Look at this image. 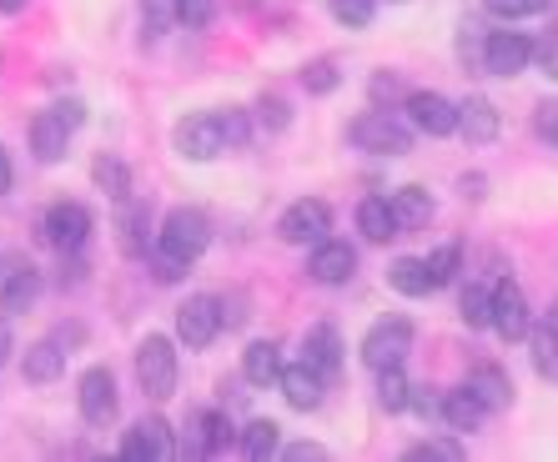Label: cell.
Returning a JSON list of instances; mask_svg holds the SVG:
<instances>
[{"label": "cell", "instance_id": "obj_1", "mask_svg": "<svg viewBox=\"0 0 558 462\" xmlns=\"http://www.w3.org/2000/svg\"><path fill=\"white\" fill-rule=\"evenodd\" d=\"M211 242V221L207 211H196V206H171L161 231H156V246H151V267L161 282H177L186 267H192Z\"/></svg>", "mask_w": 558, "mask_h": 462}, {"label": "cell", "instance_id": "obj_2", "mask_svg": "<svg viewBox=\"0 0 558 462\" xmlns=\"http://www.w3.org/2000/svg\"><path fill=\"white\" fill-rule=\"evenodd\" d=\"M348 142L357 146V151H367V156H408V151H413V131H408L392 111L373 106V111L352 115Z\"/></svg>", "mask_w": 558, "mask_h": 462}, {"label": "cell", "instance_id": "obj_3", "mask_svg": "<svg viewBox=\"0 0 558 462\" xmlns=\"http://www.w3.org/2000/svg\"><path fill=\"white\" fill-rule=\"evenodd\" d=\"M136 382H142V392L151 402H167L177 392V346H171V337L161 332L142 337V346H136Z\"/></svg>", "mask_w": 558, "mask_h": 462}, {"label": "cell", "instance_id": "obj_4", "mask_svg": "<svg viewBox=\"0 0 558 462\" xmlns=\"http://www.w3.org/2000/svg\"><path fill=\"white\" fill-rule=\"evenodd\" d=\"M413 352V321L408 317H383L367 327L363 337V362L373 367V373H383V367H398V362Z\"/></svg>", "mask_w": 558, "mask_h": 462}, {"label": "cell", "instance_id": "obj_5", "mask_svg": "<svg viewBox=\"0 0 558 462\" xmlns=\"http://www.w3.org/2000/svg\"><path fill=\"white\" fill-rule=\"evenodd\" d=\"M221 327H227V317H221V296H211V292H196L177 307V337H182L192 352H202V346L217 342Z\"/></svg>", "mask_w": 558, "mask_h": 462}, {"label": "cell", "instance_id": "obj_6", "mask_svg": "<svg viewBox=\"0 0 558 462\" xmlns=\"http://www.w3.org/2000/svg\"><path fill=\"white\" fill-rule=\"evenodd\" d=\"M327 231H332V206L317 202V196H302V202H292L277 217V236L292 246H307V242L317 246V242H327Z\"/></svg>", "mask_w": 558, "mask_h": 462}, {"label": "cell", "instance_id": "obj_7", "mask_svg": "<svg viewBox=\"0 0 558 462\" xmlns=\"http://www.w3.org/2000/svg\"><path fill=\"white\" fill-rule=\"evenodd\" d=\"M171 142H177V151H182L186 161H211V156L232 151V146H227V131H221V111L186 115L182 126L171 131Z\"/></svg>", "mask_w": 558, "mask_h": 462}, {"label": "cell", "instance_id": "obj_8", "mask_svg": "<svg viewBox=\"0 0 558 462\" xmlns=\"http://www.w3.org/2000/svg\"><path fill=\"white\" fill-rule=\"evenodd\" d=\"M40 236H46L56 252H81L86 236H92V211H86L81 202L46 206V217H40Z\"/></svg>", "mask_w": 558, "mask_h": 462}, {"label": "cell", "instance_id": "obj_9", "mask_svg": "<svg viewBox=\"0 0 558 462\" xmlns=\"http://www.w3.org/2000/svg\"><path fill=\"white\" fill-rule=\"evenodd\" d=\"M76 402H81V417H86L92 427L117 423L121 398H117V377H111V367H92V373H81Z\"/></svg>", "mask_w": 558, "mask_h": 462}, {"label": "cell", "instance_id": "obj_10", "mask_svg": "<svg viewBox=\"0 0 558 462\" xmlns=\"http://www.w3.org/2000/svg\"><path fill=\"white\" fill-rule=\"evenodd\" d=\"M232 442H242V433L232 427L227 412H192V423H186V458H217Z\"/></svg>", "mask_w": 558, "mask_h": 462}, {"label": "cell", "instance_id": "obj_11", "mask_svg": "<svg viewBox=\"0 0 558 462\" xmlns=\"http://www.w3.org/2000/svg\"><path fill=\"white\" fill-rule=\"evenodd\" d=\"M171 452H177V442H171L167 417H142V423L121 437V458L126 462H167Z\"/></svg>", "mask_w": 558, "mask_h": 462}, {"label": "cell", "instance_id": "obj_12", "mask_svg": "<svg viewBox=\"0 0 558 462\" xmlns=\"http://www.w3.org/2000/svg\"><path fill=\"white\" fill-rule=\"evenodd\" d=\"M529 327H533L529 296H523V287L513 282V277H504V282L494 287V332L504 337V342H523Z\"/></svg>", "mask_w": 558, "mask_h": 462}, {"label": "cell", "instance_id": "obj_13", "mask_svg": "<svg viewBox=\"0 0 558 462\" xmlns=\"http://www.w3.org/2000/svg\"><path fill=\"white\" fill-rule=\"evenodd\" d=\"M533 56H538V46L523 31H494L488 36V56H483V71L488 76H519V71H529Z\"/></svg>", "mask_w": 558, "mask_h": 462}, {"label": "cell", "instance_id": "obj_14", "mask_svg": "<svg viewBox=\"0 0 558 462\" xmlns=\"http://www.w3.org/2000/svg\"><path fill=\"white\" fill-rule=\"evenodd\" d=\"M111 227H117V246L126 257H146V252H151V236H146V231H151V206H146L142 196H121Z\"/></svg>", "mask_w": 558, "mask_h": 462}, {"label": "cell", "instance_id": "obj_15", "mask_svg": "<svg viewBox=\"0 0 558 462\" xmlns=\"http://www.w3.org/2000/svg\"><path fill=\"white\" fill-rule=\"evenodd\" d=\"M408 115H413L417 131L428 136H453L458 131V106L442 96V90H408Z\"/></svg>", "mask_w": 558, "mask_h": 462}, {"label": "cell", "instance_id": "obj_16", "mask_svg": "<svg viewBox=\"0 0 558 462\" xmlns=\"http://www.w3.org/2000/svg\"><path fill=\"white\" fill-rule=\"evenodd\" d=\"M357 271V252H352L348 242H317L307 257V277L323 287H342Z\"/></svg>", "mask_w": 558, "mask_h": 462}, {"label": "cell", "instance_id": "obj_17", "mask_svg": "<svg viewBox=\"0 0 558 462\" xmlns=\"http://www.w3.org/2000/svg\"><path fill=\"white\" fill-rule=\"evenodd\" d=\"M498 126H504V115H498V106L488 96H468L458 106V131L468 136V146H488L498 136Z\"/></svg>", "mask_w": 558, "mask_h": 462}, {"label": "cell", "instance_id": "obj_18", "mask_svg": "<svg viewBox=\"0 0 558 462\" xmlns=\"http://www.w3.org/2000/svg\"><path fill=\"white\" fill-rule=\"evenodd\" d=\"M302 362L307 367H317L323 377H332L342 367V337L332 321H317V327H307V337H302Z\"/></svg>", "mask_w": 558, "mask_h": 462}, {"label": "cell", "instance_id": "obj_19", "mask_svg": "<svg viewBox=\"0 0 558 462\" xmlns=\"http://www.w3.org/2000/svg\"><path fill=\"white\" fill-rule=\"evenodd\" d=\"M65 142H71V126L61 121V111H36V121H31V151H36V161H61L65 156Z\"/></svg>", "mask_w": 558, "mask_h": 462}, {"label": "cell", "instance_id": "obj_20", "mask_svg": "<svg viewBox=\"0 0 558 462\" xmlns=\"http://www.w3.org/2000/svg\"><path fill=\"white\" fill-rule=\"evenodd\" d=\"M327 377L317 373V367H307V362H298V367H282V398L292 402L298 412H312V408H323V392H327Z\"/></svg>", "mask_w": 558, "mask_h": 462}, {"label": "cell", "instance_id": "obj_21", "mask_svg": "<svg viewBox=\"0 0 558 462\" xmlns=\"http://www.w3.org/2000/svg\"><path fill=\"white\" fill-rule=\"evenodd\" d=\"M357 231H363L367 242H392V236H403V221H398V211H392L388 196H363L357 202Z\"/></svg>", "mask_w": 558, "mask_h": 462}, {"label": "cell", "instance_id": "obj_22", "mask_svg": "<svg viewBox=\"0 0 558 462\" xmlns=\"http://www.w3.org/2000/svg\"><path fill=\"white\" fill-rule=\"evenodd\" d=\"M442 423L453 427V433H478L483 423H488V402L473 392V387H458V392H448L442 398Z\"/></svg>", "mask_w": 558, "mask_h": 462}, {"label": "cell", "instance_id": "obj_23", "mask_svg": "<svg viewBox=\"0 0 558 462\" xmlns=\"http://www.w3.org/2000/svg\"><path fill=\"white\" fill-rule=\"evenodd\" d=\"M242 382H252V387L282 382V346H277L272 337H262V342H252L247 352H242Z\"/></svg>", "mask_w": 558, "mask_h": 462}, {"label": "cell", "instance_id": "obj_24", "mask_svg": "<svg viewBox=\"0 0 558 462\" xmlns=\"http://www.w3.org/2000/svg\"><path fill=\"white\" fill-rule=\"evenodd\" d=\"M36 296H40V271L31 267V262H21V267H11L5 277H0V312H26L36 307Z\"/></svg>", "mask_w": 558, "mask_h": 462}, {"label": "cell", "instance_id": "obj_25", "mask_svg": "<svg viewBox=\"0 0 558 462\" xmlns=\"http://www.w3.org/2000/svg\"><path fill=\"white\" fill-rule=\"evenodd\" d=\"M388 287L403 296H428L438 282H433V271H428V257H398L388 267Z\"/></svg>", "mask_w": 558, "mask_h": 462}, {"label": "cell", "instance_id": "obj_26", "mask_svg": "<svg viewBox=\"0 0 558 462\" xmlns=\"http://www.w3.org/2000/svg\"><path fill=\"white\" fill-rule=\"evenodd\" d=\"M468 387L488 402V412H498V408H508V402H513V382H508V373H504V367H494V362H478V367L468 373Z\"/></svg>", "mask_w": 558, "mask_h": 462}, {"label": "cell", "instance_id": "obj_27", "mask_svg": "<svg viewBox=\"0 0 558 462\" xmlns=\"http://www.w3.org/2000/svg\"><path fill=\"white\" fill-rule=\"evenodd\" d=\"M388 202H392V211H398V221H403V231H417L433 221V196L423 192V186H398Z\"/></svg>", "mask_w": 558, "mask_h": 462}, {"label": "cell", "instance_id": "obj_28", "mask_svg": "<svg viewBox=\"0 0 558 462\" xmlns=\"http://www.w3.org/2000/svg\"><path fill=\"white\" fill-rule=\"evenodd\" d=\"M377 408H383V412H408V408H413V382H408L403 362L377 373Z\"/></svg>", "mask_w": 558, "mask_h": 462}, {"label": "cell", "instance_id": "obj_29", "mask_svg": "<svg viewBox=\"0 0 558 462\" xmlns=\"http://www.w3.org/2000/svg\"><path fill=\"white\" fill-rule=\"evenodd\" d=\"M61 373H65V346L61 342L26 346V382H56Z\"/></svg>", "mask_w": 558, "mask_h": 462}, {"label": "cell", "instance_id": "obj_30", "mask_svg": "<svg viewBox=\"0 0 558 462\" xmlns=\"http://www.w3.org/2000/svg\"><path fill=\"white\" fill-rule=\"evenodd\" d=\"M277 433L282 427L272 423V417H252L247 427H242V458H252V462H267V458H277Z\"/></svg>", "mask_w": 558, "mask_h": 462}, {"label": "cell", "instance_id": "obj_31", "mask_svg": "<svg viewBox=\"0 0 558 462\" xmlns=\"http://www.w3.org/2000/svg\"><path fill=\"white\" fill-rule=\"evenodd\" d=\"M92 181L101 186L111 202H121V196H131V171L121 156H96L92 161Z\"/></svg>", "mask_w": 558, "mask_h": 462}, {"label": "cell", "instance_id": "obj_32", "mask_svg": "<svg viewBox=\"0 0 558 462\" xmlns=\"http://www.w3.org/2000/svg\"><path fill=\"white\" fill-rule=\"evenodd\" d=\"M458 317H463L468 332L494 327V292H483V287H463V296H458Z\"/></svg>", "mask_w": 558, "mask_h": 462}, {"label": "cell", "instance_id": "obj_33", "mask_svg": "<svg viewBox=\"0 0 558 462\" xmlns=\"http://www.w3.org/2000/svg\"><path fill=\"white\" fill-rule=\"evenodd\" d=\"M338 86H342L338 61H327V56H317V61L302 65V90H307V96H332Z\"/></svg>", "mask_w": 558, "mask_h": 462}, {"label": "cell", "instance_id": "obj_34", "mask_svg": "<svg viewBox=\"0 0 558 462\" xmlns=\"http://www.w3.org/2000/svg\"><path fill=\"white\" fill-rule=\"evenodd\" d=\"M533 367H538V377L558 382V332L548 327V321L533 332Z\"/></svg>", "mask_w": 558, "mask_h": 462}, {"label": "cell", "instance_id": "obj_35", "mask_svg": "<svg viewBox=\"0 0 558 462\" xmlns=\"http://www.w3.org/2000/svg\"><path fill=\"white\" fill-rule=\"evenodd\" d=\"M408 458L413 462H463V442H458V437H428V442H413Z\"/></svg>", "mask_w": 558, "mask_h": 462}, {"label": "cell", "instance_id": "obj_36", "mask_svg": "<svg viewBox=\"0 0 558 462\" xmlns=\"http://www.w3.org/2000/svg\"><path fill=\"white\" fill-rule=\"evenodd\" d=\"M488 36H494V31H483L478 21H463V26H458V56H463L468 65H483V56H488Z\"/></svg>", "mask_w": 558, "mask_h": 462}, {"label": "cell", "instance_id": "obj_37", "mask_svg": "<svg viewBox=\"0 0 558 462\" xmlns=\"http://www.w3.org/2000/svg\"><path fill=\"white\" fill-rule=\"evenodd\" d=\"M458 267H463V246H458V242H442L438 252H428V271H433V282H438V287L453 282Z\"/></svg>", "mask_w": 558, "mask_h": 462}, {"label": "cell", "instance_id": "obj_38", "mask_svg": "<svg viewBox=\"0 0 558 462\" xmlns=\"http://www.w3.org/2000/svg\"><path fill=\"white\" fill-rule=\"evenodd\" d=\"M142 21L146 36H161L171 21H182V0H142Z\"/></svg>", "mask_w": 558, "mask_h": 462}, {"label": "cell", "instance_id": "obj_39", "mask_svg": "<svg viewBox=\"0 0 558 462\" xmlns=\"http://www.w3.org/2000/svg\"><path fill=\"white\" fill-rule=\"evenodd\" d=\"M332 15H338L348 31H363V26H373L377 0H332Z\"/></svg>", "mask_w": 558, "mask_h": 462}, {"label": "cell", "instance_id": "obj_40", "mask_svg": "<svg viewBox=\"0 0 558 462\" xmlns=\"http://www.w3.org/2000/svg\"><path fill=\"white\" fill-rule=\"evenodd\" d=\"M488 5V15H498V21H523V15H538L548 5V0H483Z\"/></svg>", "mask_w": 558, "mask_h": 462}, {"label": "cell", "instance_id": "obj_41", "mask_svg": "<svg viewBox=\"0 0 558 462\" xmlns=\"http://www.w3.org/2000/svg\"><path fill=\"white\" fill-rule=\"evenodd\" d=\"M221 131H227V146H232V151H242V146L252 142V121H247V111H221Z\"/></svg>", "mask_w": 558, "mask_h": 462}, {"label": "cell", "instance_id": "obj_42", "mask_svg": "<svg viewBox=\"0 0 558 462\" xmlns=\"http://www.w3.org/2000/svg\"><path fill=\"white\" fill-rule=\"evenodd\" d=\"M533 131H538L548 146H558V101H544L533 111Z\"/></svg>", "mask_w": 558, "mask_h": 462}, {"label": "cell", "instance_id": "obj_43", "mask_svg": "<svg viewBox=\"0 0 558 462\" xmlns=\"http://www.w3.org/2000/svg\"><path fill=\"white\" fill-rule=\"evenodd\" d=\"M211 11H217V0H182V26L202 31L211 21Z\"/></svg>", "mask_w": 558, "mask_h": 462}, {"label": "cell", "instance_id": "obj_44", "mask_svg": "<svg viewBox=\"0 0 558 462\" xmlns=\"http://www.w3.org/2000/svg\"><path fill=\"white\" fill-rule=\"evenodd\" d=\"M257 115H262V121H267L272 131H282L287 121H292V111H287L282 96H262V101H257Z\"/></svg>", "mask_w": 558, "mask_h": 462}, {"label": "cell", "instance_id": "obj_45", "mask_svg": "<svg viewBox=\"0 0 558 462\" xmlns=\"http://www.w3.org/2000/svg\"><path fill=\"white\" fill-rule=\"evenodd\" d=\"M282 458L287 462H323L327 448H323V442H292V448H282Z\"/></svg>", "mask_w": 558, "mask_h": 462}, {"label": "cell", "instance_id": "obj_46", "mask_svg": "<svg viewBox=\"0 0 558 462\" xmlns=\"http://www.w3.org/2000/svg\"><path fill=\"white\" fill-rule=\"evenodd\" d=\"M413 412L417 417H442V398H428V387H413Z\"/></svg>", "mask_w": 558, "mask_h": 462}, {"label": "cell", "instance_id": "obj_47", "mask_svg": "<svg viewBox=\"0 0 558 462\" xmlns=\"http://www.w3.org/2000/svg\"><path fill=\"white\" fill-rule=\"evenodd\" d=\"M392 96H403V81L398 76H373V101H392Z\"/></svg>", "mask_w": 558, "mask_h": 462}, {"label": "cell", "instance_id": "obj_48", "mask_svg": "<svg viewBox=\"0 0 558 462\" xmlns=\"http://www.w3.org/2000/svg\"><path fill=\"white\" fill-rule=\"evenodd\" d=\"M538 65H544V76L558 81V36H548L544 46H538Z\"/></svg>", "mask_w": 558, "mask_h": 462}, {"label": "cell", "instance_id": "obj_49", "mask_svg": "<svg viewBox=\"0 0 558 462\" xmlns=\"http://www.w3.org/2000/svg\"><path fill=\"white\" fill-rule=\"evenodd\" d=\"M11 352H15V337H11V312H0V367L11 362Z\"/></svg>", "mask_w": 558, "mask_h": 462}, {"label": "cell", "instance_id": "obj_50", "mask_svg": "<svg viewBox=\"0 0 558 462\" xmlns=\"http://www.w3.org/2000/svg\"><path fill=\"white\" fill-rule=\"evenodd\" d=\"M221 317H227V327H242V321H247V312H242V296H221Z\"/></svg>", "mask_w": 558, "mask_h": 462}, {"label": "cell", "instance_id": "obj_51", "mask_svg": "<svg viewBox=\"0 0 558 462\" xmlns=\"http://www.w3.org/2000/svg\"><path fill=\"white\" fill-rule=\"evenodd\" d=\"M56 111H61V121H65L71 131H76L81 121H86V106H81V101H56Z\"/></svg>", "mask_w": 558, "mask_h": 462}, {"label": "cell", "instance_id": "obj_52", "mask_svg": "<svg viewBox=\"0 0 558 462\" xmlns=\"http://www.w3.org/2000/svg\"><path fill=\"white\" fill-rule=\"evenodd\" d=\"M11 181H15V171H11V156H5V146H0V196L11 192Z\"/></svg>", "mask_w": 558, "mask_h": 462}, {"label": "cell", "instance_id": "obj_53", "mask_svg": "<svg viewBox=\"0 0 558 462\" xmlns=\"http://www.w3.org/2000/svg\"><path fill=\"white\" fill-rule=\"evenodd\" d=\"M31 0H0V15H21Z\"/></svg>", "mask_w": 558, "mask_h": 462}]
</instances>
